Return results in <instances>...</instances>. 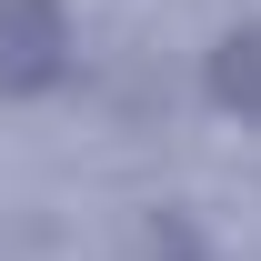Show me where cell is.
Returning <instances> with one entry per match:
<instances>
[{"label":"cell","instance_id":"cell-2","mask_svg":"<svg viewBox=\"0 0 261 261\" xmlns=\"http://www.w3.org/2000/svg\"><path fill=\"white\" fill-rule=\"evenodd\" d=\"M201 81H211V100H221L241 130H261V20H241V31H221V40H211Z\"/></svg>","mask_w":261,"mask_h":261},{"label":"cell","instance_id":"cell-3","mask_svg":"<svg viewBox=\"0 0 261 261\" xmlns=\"http://www.w3.org/2000/svg\"><path fill=\"white\" fill-rule=\"evenodd\" d=\"M151 261H201V241H191V221H181V211H161V231H151Z\"/></svg>","mask_w":261,"mask_h":261},{"label":"cell","instance_id":"cell-1","mask_svg":"<svg viewBox=\"0 0 261 261\" xmlns=\"http://www.w3.org/2000/svg\"><path fill=\"white\" fill-rule=\"evenodd\" d=\"M70 81V20L61 0H0V100H40Z\"/></svg>","mask_w":261,"mask_h":261}]
</instances>
